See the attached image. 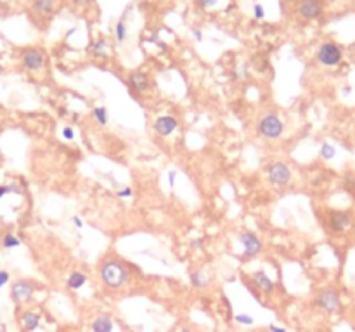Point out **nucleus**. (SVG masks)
<instances>
[{
  "mask_svg": "<svg viewBox=\"0 0 355 332\" xmlns=\"http://www.w3.org/2000/svg\"><path fill=\"white\" fill-rule=\"evenodd\" d=\"M129 277H130L129 268L123 263L116 262V260H108V262L102 263L101 279L104 286H108L110 289H120L123 284H127Z\"/></svg>",
  "mask_w": 355,
  "mask_h": 332,
  "instance_id": "f257e3e1",
  "label": "nucleus"
},
{
  "mask_svg": "<svg viewBox=\"0 0 355 332\" xmlns=\"http://www.w3.org/2000/svg\"><path fill=\"white\" fill-rule=\"evenodd\" d=\"M284 123L276 113H267L258 121V135L269 140H276L282 135Z\"/></svg>",
  "mask_w": 355,
  "mask_h": 332,
  "instance_id": "f03ea898",
  "label": "nucleus"
},
{
  "mask_svg": "<svg viewBox=\"0 0 355 332\" xmlns=\"http://www.w3.org/2000/svg\"><path fill=\"white\" fill-rule=\"evenodd\" d=\"M343 59V52L340 49L334 42H326L319 47L317 50V61L321 64L326 66V68H333V66H338Z\"/></svg>",
  "mask_w": 355,
  "mask_h": 332,
  "instance_id": "7ed1b4c3",
  "label": "nucleus"
},
{
  "mask_svg": "<svg viewBox=\"0 0 355 332\" xmlns=\"http://www.w3.org/2000/svg\"><path fill=\"white\" fill-rule=\"evenodd\" d=\"M296 12L305 21L319 20L324 12V4L323 0H298Z\"/></svg>",
  "mask_w": 355,
  "mask_h": 332,
  "instance_id": "20e7f679",
  "label": "nucleus"
},
{
  "mask_svg": "<svg viewBox=\"0 0 355 332\" xmlns=\"http://www.w3.org/2000/svg\"><path fill=\"white\" fill-rule=\"evenodd\" d=\"M267 178L272 186L282 187L286 183H290L291 180V170L288 168L284 163H272L267 168Z\"/></svg>",
  "mask_w": 355,
  "mask_h": 332,
  "instance_id": "39448f33",
  "label": "nucleus"
},
{
  "mask_svg": "<svg viewBox=\"0 0 355 332\" xmlns=\"http://www.w3.org/2000/svg\"><path fill=\"white\" fill-rule=\"evenodd\" d=\"M21 61H23V66H25L26 69H30V71H40L47 63L44 50L35 49V47L26 49L25 52H23Z\"/></svg>",
  "mask_w": 355,
  "mask_h": 332,
  "instance_id": "423d86ee",
  "label": "nucleus"
},
{
  "mask_svg": "<svg viewBox=\"0 0 355 332\" xmlns=\"http://www.w3.org/2000/svg\"><path fill=\"white\" fill-rule=\"evenodd\" d=\"M315 303L326 313H334L340 308V296L334 289H324V291L317 294Z\"/></svg>",
  "mask_w": 355,
  "mask_h": 332,
  "instance_id": "0eeeda50",
  "label": "nucleus"
},
{
  "mask_svg": "<svg viewBox=\"0 0 355 332\" xmlns=\"http://www.w3.org/2000/svg\"><path fill=\"white\" fill-rule=\"evenodd\" d=\"M239 243L243 244V248H244V253L241 256V258H244V260L257 256L263 248L262 241H260L253 232H243V234H239Z\"/></svg>",
  "mask_w": 355,
  "mask_h": 332,
  "instance_id": "6e6552de",
  "label": "nucleus"
},
{
  "mask_svg": "<svg viewBox=\"0 0 355 332\" xmlns=\"http://www.w3.org/2000/svg\"><path fill=\"white\" fill-rule=\"evenodd\" d=\"M33 292H35V286L28 281H17L11 287V298L14 300V303L30 301L33 298Z\"/></svg>",
  "mask_w": 355,
  "mask_h": 332,
  "instance_id": "1a4fd4ad",
  "label": "nucleus"
},
{
  "mask_svg": "<svg viewBox=\"0 0 355 332\" xmlns=\"http://www.w3.org/2000/svg\"><path fill=\"white\" fill-rule=\"evenodd\" d=\"M328 222H329V229L336 232V234H340V232H345L352 225V216L345 211H331L328 216Z\"/></svg>",
  "mask_w": 355,
  "mask_h": 332,
  "instance_id": "9d476101",
  "label": "nucleus"
},
{
  "mask_svg": "<svg viewBox=\"0 0 355 332\" xmlns=\"http://www.w3.org/2000/svg\"><path fill=\"white\" fill-rule=\"evenodd\" d=\"M179 128V121H177V118H173V116H159L158 120L154 121V130H156V134L158 135H162V137H168V135H172L175 130Z\"/></svg>",
  "mask_w": 355,
  "mask_h": 332,
  "instance_id": "9b49d317",
  "label": "nucleus"
},
{
  "mask_svg": "<svg viewBox=\"0 0 355 332\" xmlns=\"http://www.w3.org/2000/svg\"><path fill=\"white\" fill-rule=\"evenodd\" d=\"M252 281L255 284V287L258 289L260 292H265V294H271L274 291V282L272 279L269 277L267 273L263 272V270H257V272L252 273Z\"/></svg>",
  "mask_w": 355,
  "mask_h": 332,
  "instance_id": "f8f14e48",
  "label": "nucleus"
},
{
  "mask_svg": "<svg viewBox=\"0 0 355 332\" xmlns=\"http://www.w3.org/2000/svg\"><path fill=\"white\" fill-rule=\"evenodd\" d=\"M129 85L135 94H142L149 88V78L148 75L140 73V71H134L129 75Z\"/></svg>",
  "mask_w": 355,
  "mask_h": 332,
  "instance_id": "ddd939ff",
  "label": "nucleus"
},
{
  "mask_svg": "<svg viewBox=\"0 0 355 332\" xmlns=\"http://www.w3.org/2000/svg\"><path fill=\"white\" fill-rule=\"evenodd\" d=\"M56 4H58V0H31V9L37 16L47 17L54 14Z\"/></svg>",
  "mask_w": 355,
  "mask_h": 332,
  "instance_id": "4468645a",
  "label": "nucleus"
},
{
  "mask_svg": "<svg viewBox=\"0 0 355 332\" xmlns=\"http://www.w3.org/2000/svg\"><path fill=\"white\" fill-rule=\"evenodd\" d=\"M21 325L26 332H33L39 329L40 325V315L35 311H25L21 317Z\"/></svg>",
  "mask_w": 355,
  "mask_h": 332,
  "instance_id": "2eb2a0df",
  "label": "nucleus"
},
{
  "mask_svg": "<svg viewBox=\"0 0 355 332\" xmlns=\"http://www.w3.org/2000/svg\"><path fill=\"white\" fill-rule=\"evenodd\" d=\"M113 320L110 317L101 315L92 322V332H113Z\"/></svg>",
  "mask_w": 355,
  "mask_h": 332,
  "instance_id": "dca6fc26",
  "label": "nucleus"
},
{
  "mask_svg": "<svg viewBox=\"0 0 355 332\" xmlns=\"http://www.w3.org/2000/svg\"><path fill=\"white\" fill-rule=\"evenodd\" d=\"M85 284H87V275L83 272H71V275L68 277V287L73 289V291H78V289H82Z\"/></svg>",
  "mask_w": 355,
  "mask_h": 332,
  "instance_id": "f3484780",
  "label": "nucleus"
},
{
  "mask_svg": "<svg viewBox=\"0 0 355 332\" xmlns=\"http://www.w3.org/2000/svg\"><path fill=\"white\" fill-rule=\"evenodd\" d=\"M91 52L96 56V58H104V56L108 54V42H106V39H99V40L94 42L92 47H91Z\"/></svg>",
  "mask_w": 355,
  "mask_h": 332,
  "instance_id": "a211bd4d",
  "label": "nucleus"
},
{
  "mask_svg": "<svg viewBox=\"0 0 355 332\" xmlns=\"http://www.w3.org/2000/svg\"><path fill=\"white\" fill-rule=\"evenodd\" d=\"M191 284L196 289H203V287H206V284H208V277L203 272H200V270H196V272H192L191 273Z\"/></svg>",
  "mask_w": 355,
  "mask_h": 332,
  "instance_id": "6ab92c4d",
  "label": "nucleus"
},
{
  "mask_svg": "<svg viewBox=\"0 0 355 332\" xmlns=\"http://www.w3.org/2000/svg\"><path fill=\"white\" fill-rule=\"evenodd\" d=\"M115 36H116V42H120V44L127 40V23H125V17H121V20L116 23Z\"/></svg>",
  "mask_w": 355,
  "mask_h": 332,
  "instance_id": "aec40b11",
  "label": "nucleus"
},
{
  "mask_svg": "<svg viewBox=\"0 0 355 332\" xmlns=\"http://www.w3.org/2000/svg\"><path fill=\"white\" fill-rule=\"evenodd\" d=\"M92 116L99 125H108V109L104 106H99L92 111Z\"/></svg>",
  "mask_w": 355,
  "mask_h": 332,
  "instance_id": "412c9836",
  "label": "nucleus"
},
{
  "mask_svg": "<svg viewBox=\"0 0 355 332\" xmlns=\"http://www.w3.org/2000/svg\"><path fill=\"white\" fill-rule=\"evenodd\" d=\"M2 246L6 249H14V248H17V246H21V241L14 234H6V237L2 239Z\"/></svg>",
  "mask_w": 355,
  "mask_h": 332,
  "instance_id": "4be33fe9",
  "label": "nucleus"
},
{
  "mask_svg": "<svg viewBox=\"0 0 355 332\" xmlns=\"http://www.w3.org/2000/svg\"><path fill=\"white\" fill-rule=\"evenodd\" d=\"M336 154V149L331 144H323L321 145V158L323 159H333Z\"/></svg>",
  "mask_w": 355,
  "mask_h": 332,
  "instance_id": "5701e85b",
  "label": "nucleus"
},
{
  "mask_svg": "<svg viewBox=\"0 0 355 332\" xmlns=\"http://www.w3.org/2000/svg\"><path fill=\"white\" fill-rule=\"evenodd\" d=\"M234 320L238 322L241 325H252L253 324V319L250 315H246V313H239V315H234Z\"/></svg>",
  "mask_w": 355,
  "mask_h": 332,
  "instance_id": "b1692460",
  "label": "nucleus"
},
{
  "mask_svg": "<svg viewBox=\"0 0 355 332\" xmlns=\"http://www.w3.org/2000/svg\"><path fill=\"white\" fill-rule=\"evenodd\" d=\"M11 192H20V187L17 186H0V199H2L6 194H11Z\"/></svg>",
  "mask_w": 355,
  "mask_h": 332,
  "instance_id": "393cba45",
  "label": "nucleus"
},
{
  "mask_svg": "<svg viewBox=\"0 0 355 332\" xmlns=\"http://www.w3.org/2000/svg\"><path fill=\"white\" fill-rule=\"evenodd\" d=\"M253 16L257 17V20H263L265 17V7L262 4H255L253 6Z\"/></svg>",
  "mask_w": 355,
  "mask_h": 332,
  "instance_id": "a878e982",
  "label": "nucleus"
},
{
  "mask_svg": "<svg viewBox=\"0 0 355 332\" xmlns=\"http://www.w3.org/2000/svg\"><path fill=\"white\" fill-rule=\"evenodd\" d=\"M63 137L66 140H73L75 139V130L71 126H64L63 128Z\"/></svg>",
  "mask_w": 355,
  "mask_h": 332,
  "instance_id": "bb28decb",
  "label": "nucleus"
},
{
  "mask_svg": "<svg viewBox=\"0 0 355 332\" xmlns=\"http://www.w3.org/2000/svg\"><path fill=\"white\" fill-rule=\"evenodd\" d=\"M217 2H219V0H198V6L201 9H210L215 6Z\"/></svg>",
  "mask_w": 355,
  "mask_h": 332,
  "instance_id": "cd10ccee",
  "label": "nucleus"
},
{
  "mask_svg": "<svg viewBox=\"0 0 355 332\" xmlns=\"http://www.w3.org/2000/svg\"><path fill=\"white\" fill-rule=\"evenodd\" d=\"M9 282V272L6 270H0V289H2Z\"/></svg>",
  "mask_w": 355,
  "mask_h": 332,
  "instance_id": "c85d7f7f",
  "label": "nucleus"
},
{
  "mask_svg": "<svg viewBox=\"0 0 355 332\" xmlns=\"http://www.w3.org/2000/svg\"><path fill=\"white\" fill-rule=\"evenodd\" d=\"M132 194H134V191H132L130 187H125V189H121V191H118V196L120 197H132Z\"/></svg>",
  "mask_w": 355,
  "mask_h": 332,
  "instance_id": "c756f323",
  "label": "nucleus"
},
{
  "mask_svg": "<svg viewBox=\"0 0 355 332\" xmlns=\"http://www.w3.org/2000/svg\"><path fill=\"white\" fill-rule=\"evenodd\" d=\"M71 222H73V225L77 227V229H82V227H83V222H82V218H80V216H73V218H71Z\"/></svg>",
  "mask_w": 355,
  "mask_h": 332,
  "instance_id": "7c9ffc66",
  "label": "nucleus"
},
{
  "mask_svg": "<svg viewBox=\"0 0 355 332\" xmlns=\"http://www.w3.org/2000/svg\"><path fill=\"white\" fill-rule=\"evenodd\" d=\"M175 180H177V173L170 172L168 173V183H170V187H175Z\"/></svg>",
  "mask_w": 355,
  "mask_h": 332,
  "instance_id": "2f4dec72",
  "label": "nucleus"
},
{
  "mask_svg": "<svg viewBox=\"0 0 355 332\" xmlns=\"http://www.w3.org/2000/svg\"><path fill=\"white\" fill-rule=\"evenodd\" d=\"M269 330L271 332H286V329H282V327H279V325H274V324L269 325Z\"/></svg>",
  "mask_w": 355,
  "mask_h": 332,
  "instance_id": "473e14b6",
  "label": "nucleus"
},
{
  "mask_svg": "<svg viewBox=\"0 0 355 332\" xmlns=\"http://www.w3.org/2000/svg\"><path fill=\"white\" fill-rule=\"evenodd\" d=\"M192 35H194V39H196L198 42L203 40V33H201V30H192Z\"/></svg>",
  "mask_w": 355,
  "mask_h": 332,
  "instance_id": "72a5a7b5",
  "label": "nucleus"
},
{
  "mask_svg": "<svg viewBox=\"0 0 355 332\" xmlns=\"http://www.w3.org/2000/svg\"><path fill=\"white\" fill-rule=\"evenodd\" d=\"M191 246H192V248H196V249H200L201 246H203V239H196V241H192Z\"/></svg>",
  "mask_w": 355,
  "mask_h": 332,
  "instance_id": "f704fd0d",
  "label": "nucleus"
},
{
  "mask_svg": "<svg viewBox=\"0 0 355 332\" xmlns=\"http://www.w3.org/2000/svg\"><path fill=\"white\" fill-rule=\"evenodd\" d=\"M78 2H83V4H88V2H92V0H78Z\"/></svg>",
  "mask_w": 355,
  "mask_h": 332,
  "instance_id": "c9c22d12",
  "label": "nucleus"
},
{
  "mask_svg": "<svg viewBox=\"0 0 355 332\" xmlns=\"http://www.w3.org/2000/svg\"><path fill=\"white\" fill-rule=\"evenodd\" d=\"M181 332H192V330H189V329H182Z\"/></svg>",
  "mask_w": 355,
  "mask_h": 332,
  "instance_id": "e433bc0d",
  "label": "nucleus"
}]
</instances>
